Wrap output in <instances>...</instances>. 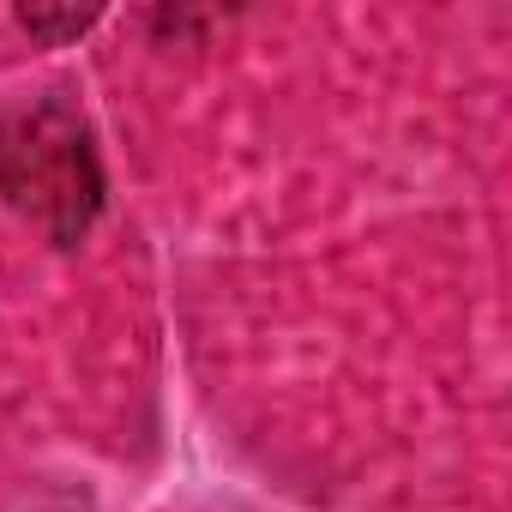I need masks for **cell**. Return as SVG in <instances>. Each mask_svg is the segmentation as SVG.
<instances>
[{"mask_svg": "<svg viewBox=\"0 0 512 512\" xmlns=\"http://www.w3.org/2000/svg\"><path fill=\"white\" fill-rule=\"evenodd\" d=\"M103 157L67 97H43L0 121V199L55 247H79L103 217Z\"/></svg>", "mask_w": 512, "mask_h": 512, "instance_id": "1", "label": "cell"}, {"mask_svg": "<svg viewBox=\"0 0 512 512\" xmlns=\"http://www.w3.org/2000/svg\"><path fill=\"white\" fill-rule=\"evenodd\" d=\"M7 512H91V488H79V482H37Z\"/></svg>", "mask_w": 512, "mask_h": 512, "instance_id": "2", "label": "cell"}, {"mask_svg": "<svg viewBox=\"0 0 512 512\" xmlns=\"http://www.w3.org/2000/svg\"><path fill=\"white\" fill-rule=\"evenodd\" d=\"M19 25H25V31H37V37H79V31H91V25H97V13H61V19L19 13Z\"/></svg>", "mask_w": 512, "mask_h": 512, "instance_id": "3", "label": "cell"}]
</instances>
